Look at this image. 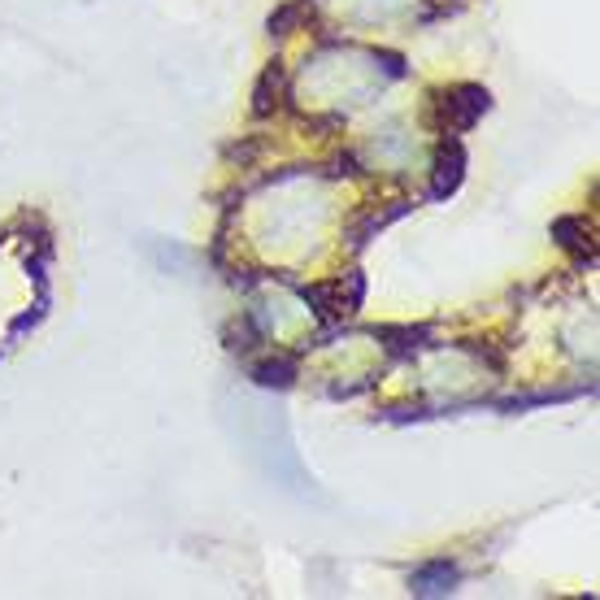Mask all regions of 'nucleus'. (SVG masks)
<instances>
[{
  "mask_svg": "<svg viewBox=\"0 0 600 600\" xmlns=\"http://www.w3.org/2000/svg\"><path fill=\"white\" fill-rule=\"evenodd\" d=\"M488 105H492V96L479 87V83H457V87H448L444 96H440V122L448 127V131H461V127H475L483 113H488Z\"/></svg>",
  "mask_w": 600,
  "mask_h": 600,
  "instance_id": "obj_1",
  "label": "nucleus"
},
{
  "mask_svg": "<svg viewBox=\"0 0 600 600\" xmlns=\"http://www.w3.org/2000/svg\"><path fill=\"white\" fill-rule=\"evenodd\" d=\"M461 166H466V153H461V144H440V153H435V179H431V196H448L457 183H461Z\"/></svg>",
  "mask_w": 600,
  "mask_h": 600,
  "instance_id": "obj_2",
  "label": "nucleus"
},
{
  "mask_svg": "<svg viewBox=\"0 0 600 600\" xmlns=\"http://www.w3.org/2000/svg\"><path fill=\"white\" fill-rule=\"evenodd\" d=\"M584 218H557V227H553V236H557V244L566 249V253H575L579 262L588 257L592 262V240H584Z\"/></svg>",
  "mask_w": 600,
  "mask_h": 600,
  "instance_id": "obj_3",
  "label": "nucleus"
},
{
  "mask_svg": "<svg viewBox=\"0 0 600 600\" xmlns=\"http://www.w3.org/2000/svg\"><path fill=\"white\" fill-rule=\"evenodd\" d=\"M453 579H457V571H453L448 562H435V566H422V571L413 575V588H418V592H448Z\"/></svg>",
  "mask_w": 600,
  "mask_h": 600,
  "instance_id": "obj_4",
  "label": "nucleus"
},
{
  "mask_svg": "<svg viewBox=\"0 0 600 600\" xmlns=\"http://www.w3.org/2000/svg\"><path fill=\"white\" fill-rule=\"evenodd\" d=\"M279 87H284V70H279V65H271V70L262 74V83H257V105H253V113H257V118H266V113L279 105V100H275V96H279Z\"/></svg>",
  "mask_w": 600,
  "mask_h": 600,
  "instance_id": "obj_5",
  "label": "nucleus"
},
{
  "mask_svg": "<svg viewBox=\"0 0 600 600\" xmlns=\"http://www.w3.org/2000/svg\"><path fill=\"white\" fill-rule=\"evenodd\" d=\"M292 370H297V361H271V365L257 370V383H266V387H271V383H288Z\"/></svg>",
  "mask_w": 600,
  "mask_h": 600,
  "instance_id": "obj_6",
  "label": "nucleus"
}]
</instances>
